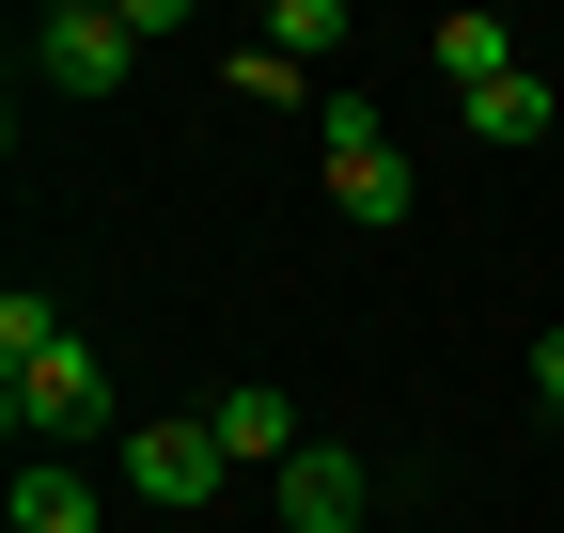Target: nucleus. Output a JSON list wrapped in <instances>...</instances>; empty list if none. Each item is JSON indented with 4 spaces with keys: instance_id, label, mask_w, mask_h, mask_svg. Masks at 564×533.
Segmentation results:
<instances>
[{
    "instance_id": "obj_2",
    "label": "nucleus",
    "mask_w": 564,
    "mask_h": 533,
    "mask_svg": "<svg viewBox=\"0 0 564 533\" xmlns=\"http://www.w3.org/2000/svg\"><path fill=\"white\" fill-rule=\"evenodd\" d=\"M329 205L361 220V236H392V220H408V157H392V126H377L361 95H329Z\"/></svg>"
},
{
    "instance_id": "obj_7",
    "label": "nucleus",
    "mask_w": 564,
    "mask_h": 533,
    "mask_svg": "<svg viewBox=\"0 0 564 533\" xmlns=\"http://www.w3.org/2000/svg\"><path fill=\"white\" fill-rule=\"evenodd\" d=\"M17 533H110V502L79 487V455H17Z\"/></svg>"
},
{
    "instance_id": "obj_1",
    "label": "nucleus",
    "mask_w": 564,
    "mask_h": 533,
    "mask_svg": "<svg viewBox=\"0 0 564 533\" xmlns=\"http://www.w3.org/2000/svg\"><path fill=\"white\" fill-rule=\"evenodd\" d=\"M0 424H17L32 455H79V439H110V361L63 329V346H32V361H0Z\"/></svg>"
},
{
    "instance_id": "obj_6",
    "label": "nucleus",
    "mask_w": 564,
    "mask_h": 533,
    "mask_svg": "<svg viewBox=\"0 0 564 533\" xmlns=\"http://www.w3.org/2000/svg\"><path fill=\"white\" fill-rule=\"evenodd\" d=\"M204 439H220V455H236V471H282V455H299V409H282V392H267V377H236V392H220V409H204Z\"/></svg>"
},
{
    "instance_id": "obj_10",
    "label": "nucleus",
    "mask_w": 564,
    "mask_h": 533,
    "mask_svg": "<svg viewBox=\"0 0 564 533\" xmlns=\"http://www.w3.org/2000/svg\"><path fill=\"white\" fill-rule=\"evenodd\" d=\"M267 47H282V63H314V47H345V0H267Z\"/></svg>"
},
{
    "instance_id": "obj_5",
    "label": "nucleus",
    "mask_w": 564,
    "mask_h": 533,
    "mask_svg": "<svg viewBox=\"0 0 564 533\" xmlns=\"http://www.w3.org/2000/svg\"><path fill=\"white\" fill-rule=\"evenodd\" d=\"M267 487H282V533H361V518H377V471H361L345 439H299Z\"/></svg>"
},
{
    "instance_id": "obj_8",
    "label": "nucleus",
    "mask_w": 564,
    "mask_h": 533,
    "mask_svg": "<svg viewBox=\"0 0 564 533\" xmlns=\"http://www.w3.org/2000/svg\"><path fill=\"white\" fill-rule=\"evenodd\" d=\"M423 63H440V79H455V110H470L486 79H518V32H502V17H440V32H423Z\"/></svg>"
},
{
    "instance_id": "obj_3",
    "label": "nucleus",
    "mask_w": 564,
    "mask_h": 533,
    "mask_svg": "<svg viewBox=\"0 0 564 533\" xmlns=\"http://www.w3.org/2000/svg\"><path fill=\"white\" fill-rule=\"evenodd\" d=\"M126 63H141L126 0H63V17H32V79H47V95H110Z\"/></svg>"
},
{
    "instance_id": "obj_11",
    "label": "nucleus",
    "mask_w": 564,
    "mask_h": 533,
    "mask_svg": "<svg viewBox=\"0 0 564 533\" xmlns=\"http://www.w3.org/2000/svg\"><path fill=\"white\" fill-rule=\"evenodd\" d=\"M533 392H549V409H564V329H533Z\"/></svg>"
},
{
    "instance_id": "obj_4",
    "label": "nucleus",
    "mask_w": 564,
    "mask_h": 533,
    "mask_svg": "<svg viewBox=\"0 0 564 533\" xmlns=\"http://www.w3.org/2000/svg\"><path fill=\"white\" fill-rule=\"evenodd\" d=\"M220 471H236V455L204 439V409H188V424H126V502H158V518H204V502H220Z\"/></svg>"
},
{
    "instance_id": "obj_9",
    "label": "nucleus",
    "mask_w": 564,
    "mask_h": 533,
    "mask_svg": "<svg viewBox=\"0 0 564 533\" xmlns=\"http://www.w3.org/2000/svg\"><path fill=\"white\" fill-rule=\"evenodd\" d=\"M470 142H502V157H518V142H549V79H533V63L470 95Z\"/></svg>"
}]
</instances>
